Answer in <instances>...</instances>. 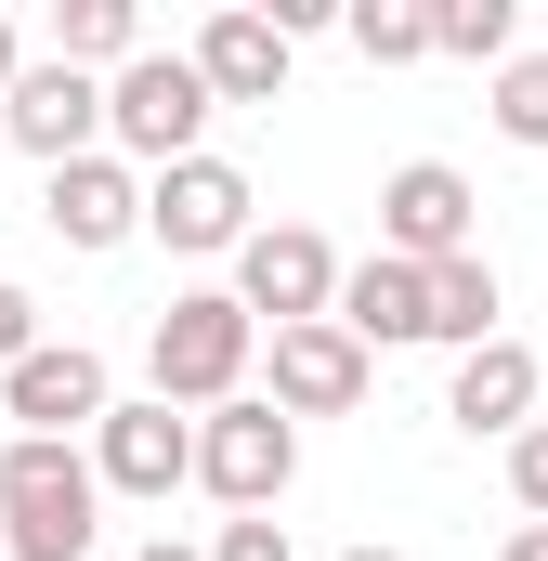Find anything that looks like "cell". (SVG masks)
<instances>
[{"label":"cell","mask_w":548,"mask_h":561,"mask_svg":"<svg viewBox=\"0 0 548 561\" xmlns=\"http://www.w3.org/2000/svg\"><path fill=\"white\" fill-rule=\"evenodd\" d=\"M0 131L26 144L39 170H79V157H105V79H79V66H26L13 79V105H0Z\"/></svg>","instance_id":"9c48e42d"},{"label":"cell","mask_w":548,"mask_h":561,"mask_svg":"<svg viewBox=\"0 0 548 561\" xmlns=\"http://www.w3.org/2000/svg\"><path fill=\"white\" fill-rule=\"evenodd\" d=\"M209 561H300V549H287L274 510H249V523H209Z\"/></svg>","instance_id":"44dd1931"},{"label":"cell","mask_w":548,"mask_h":561,"mask_svg":"<svg viewBox=\"0 0 548 561\" xmlns=\"http://www.w3.org/2000/svg\"><path fill=\"white\" fill-rule=\"evenodd\" d=\"M183 53H196V79H209L222 105H274V92H287V53H300V39L274 26L262 0H236V13H209V26H196Z\"/></svg>","instance_id":"5bb4252c"},{"label":"cell","mask_w":548,"mask_h":561,"mask_svg":"<svg viewBox=\"0 0 548 561\" xmlns=\"http://www.w3.org/2000/svg\"><path fill=\"white\" fill-rule=\"evenodd\" d=\"M510 496H523V523H548V419L510 444Z\"/></svg>","instance_id":"7402d4cb"},{"label":"cell","mask_w":548,"mask_h":561,"mask_svg":"<svg viewBox=\"0 0 548 561\" xmlns=\"http://www.w3.org/2000/svg\"><path fill=\"white\" fill-rule=\"evenodd\" d=\"M431 53H457V66H510V53H523V13H510V0H431Z\"/></svg>","instance_id":"ac0fdd59"},{"label":"cell","mask_w":548,"mask_h":561,"mask_svg":"<svg viewBox=\"0 0 548 561\" xmlns=\"http://www.w3.org/2000/svg\"><path fill=\"white\" fill-rule=\"evenodd\" d=\"M92 470H105V496H144V510H170V483H196V419L183 405H118V419L92 431Z\"/></svg>","instance_id":"8fae6325"},{"label":"cell","mask_w":548,"mask_h":561,"mask_svg":"<svg viewBox=\"0 0 548 561\" xmlns=\"http://www.w3.org/2000/svg\"><path fill=\"white\" fill-rule=\"evenodd\" d=\"M0 561H13V549H0Z\"/></svg>","instance_id":"83f0119b"},{"label":"cell","mask_w":548,"mask_h":561,"mask_svg":"<svg viewBox=\"0 0 548 561\" xmlns=\"http://www.w3.org/2000/svg\"><path fill=\"white\" fill-rule=\"evenodd\" d=\"M0 419L26 431V444H92V431L118 419V379H105L92 340H39V353L0 379Z\"/></svg>","instance_id":"8992f818"},{"label":"cell","mask_w":548,"mask_h":561,"mask_svg":"<svg viewBox=\"0 0 548 561\" xmlns=\"http://www.w3.org/2000/svg\"><path fill=\"white\" fill-rule=\"evenodd\" d=\"M0 549L13 561H92L105 549V470L92 444H0Z\"/></svg>","instance_id":"6da1fadb"},{"label":"cell","mask_w":548,"mask_h":561,"mask_svg":"<svg viewBox=\"0 0 548 561\" xmlns=\"http://www.w3.org/2000/svg\"><path fill=\"white\" fill-rule=\"evenodd\" d=\"M132 53H157L132 0H66V13H53V66H79V79H118Z\"/></svg>","instance_id":"e0dca14e"},{"label":"cell","mask_w":548,"mask_h":561,"mask_svg":"<svg viewBox=\"0 0 548 561\" xmlns=\"http://www.w3.org/2000/svg\"><path fill=\"white\" fill-rule=\"evenodd\" d=\"M340 327H353L366 353H406V340H431V275H418V262H392V249H366V262L340 275Z\"/></svg>","instance_id":"9a60e30c"},{"label":"cell","mask_w":548,"mask_h":561,"mask_svg":"<svg viewBox=\"0 0 548 561\" xmlns=\"http://www.w3.org/2000/svg\"><path fill=\"white\" fill-rule=\"evenodd\" d=\"M496 313H510V300H496V262H483V249L431 262V340H444V353H483V340H510Z\"/></svg>","instance_id":"2e32d148"},{"label":"cell","mask_w":548,"mask_h":561,"mask_svg":"<svg viewBox=\"0 0 548 561\" xmlns=\"http://www.w3.org/2000/svg\"><path fill=\"white\" fill-rule=\"evenodd\" d=\"M340 561H406V549H340Z\"/></svg>","instance_id":"4316f807"},{"label":"cell","mask_w":548,"mask_h":561,"mask_svg":"<svg viewBox=\"0 0 548 561\" xmlns=\"http://www.w3.org/2000/svg\"><path fill=\"white\" fill-rule=\"evenodd\" d=\"M26 353H39V300H26V287L0 275V379H13V366H26Z\"/></svg>","instance_id":"603a6c76"},{"label":"cell","mask_w":548,"mask_h":561,"mask_svg":"<svg viewBox=\"0 0 548 561\" xmlns=\"http://www.w3.org/2000/svg\"><path fill=\"white\" fill-rule=\"evenodd\" d=\"M196 483L222 496V523L274 510V496L300 483V419H287L274 392H236V405H209V419H196Z\"/></svg>","instance_id":"277c9868"},{"label":"cell","mask_w":548,"mask_h":561,"mask_svg":"<svg viewBox=\"0 0 548 561\" xmlns=\"http://www.w3.org/2000/svg\"><path fill=\"white\" fill-rule=\"evenodd\" d=\"M132 561H209V549H183V536H144V549Z\"/></svg>","instance_id":"d4e9b609"},{"label":"cell","mask_w":548,"mask_h":561,"mask_svg":"<svg viewBox=\"0 0 548 561\" xmlns=\"http://www.w3.org/2000/svg\"><path fill=\"white\" fill-rule=\"evenodd\" d=\"M249 366H262V313H249L236 287H183V300L144 327V379H157V405H183V419L236 405Z\"/></svg>","instance_id":"7a4b0ae2"},{"label":"cell","mask_w":548,"mask_h":561,"mask_svg":"<svg viewBox=\"0 0 548 561\" xmlns=\"http://www.w3.org/2000/svg\"><path fill=\"white\" fill-rule=\"evenodd\" d=\"M496 561H548V523H523V536H510V549H496Z\"/></svg>","instance_id":"484cf974"},{"label":"cell","mask_w":548,"mask_h":561,"mask_svg":"<svg viewBox=\"0 0 548 561\" xmlns=\"http://www.w3.org/2000/svg\"><path fill=\"white\" fill-rule=\"evenodd\" d=\"M26 66H39V53H26V39H13V13H0V105H13V79H26Z\"/></svg>","instance_id":"cb8c5ba5"},{"label":"cell","mask_w":548,"mask_h":561,"mask_svg":"<svg viewBox=\"0 0 548 561\" xmlns=\"http://www.w3.org/2000/svg\"><path fill=\"white\" fill-rule=\"evenodd\" d=\"M39 222L66 236V249H132L144 236V170L105 144V157H79V170H39Z\"/></svg>","instance_id":"7c38bea8"},{"label":"cell","mask_w":548,"mask_h":561,"mask_svg":"<svg viewBox=\"0 0 548 561\" xmlns=\"http://www.w3.org/2000/svg\"><path fill=\"white\" fill-rule=\"evenodd\" d=\"M209 105H222V92L196 79V53H132V66L105 79V144L157 183V170L209 157V144H196V131H209Z\"/></svg>","instance_id":"3957f363"},{"label":"cell","mask_w":548,"mask_h":561,"mask_svg":"<svg viewBox=\"0 0 548 561\" xmlns=\"http://www.w3.org/2000/svg\"><path fill=\"white\" fill-rule=\"evenodd\" d=\"M379 249L392 262H457V249H483V196H470V170H444V157H406L392 183H379Z\"/></svg>","instance_id":"ba28073f"},{"label":"cell","mask_w":548,"mask_h":561,"mask_svg":"<svg viewBox=\"0 0 548 561\" xmlns=\"http://www.w3.org/2000/svg\"><path fill=\"white\" fill-rule=\"evenodd\" d=\"M496 131L523 144V157H548V53H510L496 66Z\"/></svg>","instance_id":"ffe728a7"},{"label":"cell","mask_w":548,"mask_h":561,"mask_svg":"<svg viewBox=\"0 0 548 561\" xmlns=\"http://www.w3.org/2000/svg\"><path fill=\"white\" fill-rule=\"evenodd\" d=\"M144 236H157V249H183V262H236V249L262 236V196H249V170H236V157H183V170H157V183H144Z\"/></svg>","instance_id":"5b68a950"},{"label":"cell","mask_w":548,"mask_h":561,"mask_svg":"<svg viewBox=\"0 0 548 561\" xmlns=\"http://www.w3.org/2000/svg\"><path fill=\"white\" fill-rule=\"evenodd\" d=\"M366 392H379V353H366L340 313H327V327H274V405H287V419H353Z\"/></svg>","instance_id":"30bf717a"},{"label":"cell","mask_w":548,"mask_h":561,"mask_svg":"<svg viewBox=\"0 0 548 561\" xmlns=\"http://www.w3.org/2000/svg\"><path fill=\"white\" fill-rule=\"evenodd\" d=\"M536 405H548V353H523V340H483V353H457V379H444V419L470 431V444H483V431L523 444Z\"/></svg>","instance_id":"4fadbf2b"},{"label":"cell","mask_w":548,"mask_h":561,"mask_svg":"<svg viewBox=\"0 0 548 561\" xmlns=\"http://www.w3.org/2000/svg\"><path fill=\"white\" fill-rule=\"evenodd\" d=\"M340 39H353L366 66H431V0H353Z\"/></svg>","instance_id":"d6986e66"},{"label":"cell","mask_w":548,"mask_h":561,"mask_svg":"<svg viewBox=\"0 0 548 561\" xmlns=\"http://www.w3.org/2000/svg\"><path fill=\"white\" fill-rule=\"evenodd\" d=\"M340 275H353V262H340L313 222H262V236L236 249V300H249L262 327H327V313H340Z\"/></svg>","instance_id":"52a82bcc"}]
</instances>
